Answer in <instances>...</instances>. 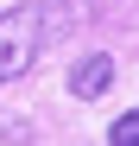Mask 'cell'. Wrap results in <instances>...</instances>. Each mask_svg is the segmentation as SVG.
<instances>
[{"mask_svg":"<svg viewBox=\"0 0 139 146\" xmlns=\"http://www.w3.org/2000/svg\"><path fill=\"white\" fill-rule=\"evenodd\" d=\"M70 32V7L63 0H26L0 19V83H19L26 70Z\"/></svg>","mask_w":139,"mask_h":146,"instance_id":"6da1fadb","label":"cell"},{"mask_svg":"<svg viewBox=\"0 0 139 146\" xmlns=\"http://www.w3.org/2000/svg\"><path fill=\"white\" fill-rule=\"evenodd\" d=\"M108 89H114V57H108V51L82 57L76 70H70V95H82V102H101Z\"/></svg>","mask_w":139,"mask_h":146,"instance_id":"7a4b0ae2","label":"cell"},{"mask_svg":"<svg viewBox=\"0 0 139 146\" xmlns=\"http://www.w3.org/2000/svg\"><path fill=\"white\" fill-rule=\"evenodd\" d=\"M108 146H139V108H127V114L108 127Z\"/></svg>","mask_w":139,"mask_h":146,"instance_id":"3957f363","label":"cell"}]
</instances>
